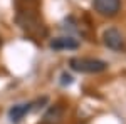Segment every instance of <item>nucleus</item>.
<instances>
[{
    "label": "nucleus",
    "mask_w": 126,
    "mask_h": 124,
    "mask_svg": "<svg viewBox=\"0 0 126 124\" xmlns=\"http://www.w3.org/2000/svg\"><path fill=\"white\" fill-rule=\"evenodd\" d=\"M79 40L74 37H57V39H52L49 47L54 49V50H76L79 49Z\"/></svg>",
    "instance_id": "20e7f679"
},
{
    "label": "nucleus",
    "mask_w": 126,
    "mask_h": 124,
    "mask_svg": "<svg viewBox=\"0 0 126 124\" xmlns=\"http://www.w3.org/2000/svg\"><path fill=\"white\" fill-rule=\"evenodd\" d=\"M93 7L103 17H116L121 10V0H93Z\"/></svg>",
    "instance_id": "7ed1b4c3"
},
{
    "label": "nucleus",
    "mask_w": 126,
    "mask_h": 124,
    "mask_svg": "<svg viewBox=\"0 0 126 124\" xmlns=\"http://www.w3.org/2000/svg\"><path fill=\"white\" fill-rule=\"evenodd\" d=\"M30 109H32V104L30 102H27V104H15L12 106L9 109V117L12 123H20L25 116H27V112H30Z\"/></svg>",
    "instance_id": "39448f33"
},
{
    "label": "nucleus",
    "mask_w": 126,
    "mask_h": 124,
    "mask_svg": "<svg viewBox=\"0 0 126 124\" xmlns=\"http://www.w3.org/2000/svg\"><path fill=\"white\" fill-rule=\"evenodd\" d=\"M69 67L81 74H99L108 69V62L94 57H72L69 60Z\"/></svg>",
    "instance_id": "f257e3e1"
},
{
    "label": "nucleus",
    "mask_w": 126,
    "mask_h": 124,
    "mask_svg": "<svg viewBox=\"0 0 126 124\" xmlns=\"http://www.w3.org/2000/svg\"><path fill=\"white\" fill-rule=\"evenodd\" d=\"M62 117H64V109L61 106H52L47 112L44 114L42 123L44 124H61Z\"/></svg>",
    "instance_id": "423d86ee"
},
{
    "label": "nucleus",
    "mask_w": 126,
    "mask_h": 124,
    "mask_svg": "<svg viewBox=\"0 0 126 124\" xmlns=\"http://www.w3.org/2000/svg\"><path fill=\"white\" fill-rule=\"evenodd\" d=\"M61 79H62V81H61L62 86H69V84H72V76H69L67 72H64V74L61 76Z\"/></svg>",
    "instance_id": "0eeeda50"
},
{
    "label": "nucleus",
    "mask_w": 126,
    "mask_h": 124,
    "mask_svg": "<svg viewBox=\"0 0 126 124\" xmlns=\"http://www.w3.org/2000/svg\"><path fill=\"white\" fill-rule=\"evenodd\" d=\"M103 42L108 49L114 50V52H123L125 50V37L123 34L118 29L111 27V29H106L104 34H103Z\"/></svg>",
    "instance_id": "f03ea898"
}]
</instances>
